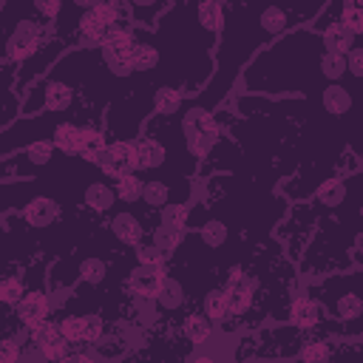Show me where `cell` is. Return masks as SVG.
<instances>
[{
  "label": "cell",
  "instance_id": "cell-5",
  "mask_svg": "<svg viewBox=\"0 0 363 363\" xmlns=\"http://www.w3.org/2000/svg\"><path fill=\"white\" fill-rule=\"evenodd\" d=\"M133 162H136V173L142 176L159 173L167 164V142L156 130L145 128V133L133 139Z\"/></svg>",
  "mask_w": 363,
  "mask_h": 363
},
{
  "label": "cell",
  "instance_id": "cell-16",
  "mask_svg": "<svg viewBox=\"0 0 363 363\" xmlns=\"http://www.w3.org/2000/svg\"><path fill=\"white\" fill-rule=\"evenodd\" d=\"M187 102V94L179 88V85H156L153 91V113L159 116H173L184 108Z\"/></svg>",
  "mask_w": 363,
  "mask_h": 363
},
{
  "label": "cell",
  "instance_id": "cell-6",
  "mask_svg": "<svg viewBox=\"0 0 363 363\" xmlns=\"http://www.w3.org/2000/svg\"><path fill=\"white\" fill-rule=\"evenodd\" d=\"M108 230H111L113 238L122 241L125 247H139L142 241L150 238V230H147L145 218H142L136 210H130V204H128V207H113V210L108 213Z\"/></svg>",
  "mask_w": 363,
  "mask_h": 363
},
{
  "label": "cell",
  "instance_id": "cell-13",
  "mask_svg": "<svg viewBox=\"0 0 363 363\" xmlns=\"http://www.w3.org/2000/svg\"><path fill=\"white\" fill-rule=\"evenodd\" d=\"M156 301V312H162V315H176V312H182L190 301H187V289H184V284L170 272L164 281H162V286H159V295L153 298Z\"/></svg>",
  "mask_w": 363,
  "mask_h": 363
},
{
  "label": "cell",
  "instance_id": "cell-14",
  "mask_svg": "<svg viewBox=\"0 0 363 363\" xmlns=\"http://www.w3.org/2000/svg\"><path fill=\"white\" fill-rule=\"evenodd\" d=\"M26 289H28L26 272H14V269L9 267L6 275L0 278V306L6 309V315L17 309V303H20L23 295H26Z\"/></svg>",
  "mask_w": 363,
  "mask_h": 363
},
{
  "label": "cell",
  "instance_id": "cell-3",
  "mask_svg": "<svg viewBox=\"0 0 363 363\" xmlns=\"http://www.w3.org/2000/svg\"><path fill=\"white\" fill-rule=\"evenodd\" d=\"M51 312H54V303H51L48 289H45L43 284H28L23 301L17 303L14 312H9V318H11V326H14V329H34V326H40L43 320L54 318Z\"/></svg>",
  "mask_w": 363,
  "mask_h": 363
},
{
  "label": "cell",
  "instance_id": "cell-12",
  "mask_svg": "<svg viewBox=\"0 0 363 363\" xmlns=\"http://www.w3.org/2000/svg\"><path fill=\"white\" fill-rule=\"evenodd\" d=\"M312 31L320 34L323 45L329 51H340V54H349L357 43H363V37H357L349 26H343L340 20H332V23H323V26H312Z\"/></svg>",
  "mask_w": 363,
  "mask_h": 363
},
{
  "label": "cell",
  "instance_id": "cell-29",
  "mask_svg": "<svg viewBox=\"0 0 363 363\" xmlns=\"http://www.w3.org/2000/svg\"><path fill=\"white\" fill-rule=\"evenodd\" d=\"M346 62H349V77L352 79H363V43H357L346 54Z\"/></svg>",
  "mask_w": 363,
  "mask_h": 363
},
{
  "label": "cell",
  "instance_id": "cell-19",
  "mask_svg": "<svg viewBox=\"0 0 363 363\" xmlns=\"http://www.w3.org/2000/svg\"><path fill=\"white\" fill-rule=\"evenodd\" d=\"M199 309H201L204 315H210L216 323H224V320L230 318V303H227V289H224V284L207 289V292L201 295V301H199Z\"/></svg>",
  "mask_w": 363,
  "mask_h": 363
},
{
  "label": "cell",
  "instance_id": "cell-7",
  "mask_svg": "<svg viewBox=\"0 0 363 363\" xmlns=\"http://www.w3.org/2000/svg\"><path fill=\"white\" fill-rule=\"evenodd\" d=\"M170 275V261L164 264H139L130 269L125 286H128V295L133 298H156L159 295V286L162 281Z\"/></svg>",
  "mask_w": 363,
  "mask_h": 363
},
{
  "label": "cell",
  "instance_id": "cell-4",
  "mask_svg": "<svg viewBox=\"0 0 363 363\" xmlns=\"http://www.w3.org/2000/svg\"><path fill=\"white\" fill-rule=\"evenodd\" d=\"M28 343H31V349L40 354V357H45V360H65L68 354H71V343H68V337L62 335V329H60V323L57 320H43L40 326H34V329H28Z\"/></svg>",
  "mask_w": 363,
  "mask_h": 363
},
{
  "label": "cell",
  "instance_id": "cell-25",
  "mask_svg": "<svg viewBox=\"0 0 363 363\" xmlns=\"http://www.w3.org/2000/svg\"><path fill=\"white\" fill-rule=\"evenodd\" d=\"M190 213H193V204L190 201H170L167 207H162V221L170 224V227H179V230H187L190 227Z\"/></svg>",
  "mask_w": 363,
  "mask_h": 363
},
{
  "label": "cell",
  "instance_id": "cell-24",
  "mask_svg": "<svg viewBox=\"0 0 363 363\" xmlns=\"http://www.w3.org/2000/svg\"><path fill=\"white\" fill-rule=\"evenodd\" d=\"M57 323H60L62 335L68 337V343H71L74 349L85 346V315H77V312H62V315L57 318Z\"/></svg>",
  "mask_w": 363,
  "mask_h": 363
},
{
  "label": "cell",
  "instance_id": "cell-1",
  "mask_svg": "<svg viewBox=\"0 0 363 363\" xmlns=\"http://www.w3.org/2000/svg\"><path fill=\"white\" fill-rule=\"evenodd\" d=\"M74 85L60 79V77H40L28 91L26 99L20 102V113L23 116H37V113H62L74 108Z\"/></svg>",
  "mask_w": 363,
  "mask_h": 363
},
{
  "label": "cell",
  "instance_id": "cell-28",
  "mask_svg": "<svg viewBox=\"0 0 363 363\" xmlns=\"http://www.w3.org/2000/svg\"><path fill=\"white\" fill-rule=\"evenodd\" d=\"M136 261H139V264H164V261H170V258L147 238V241H142V244L136 247Z\"/></svg>",
  "mask_w": 363,
  "mask_h": 363
},
{
  "label": "cell",
  "instance_id": "cell-17",
  "mask_svg": "<svg viewBox=\"0 0 363 363\" xmlns=\"http://www.w3.org/2000/svg\"><path fill=\"white\" fill-rule=\"evenodd\" d=\"M295 360H306V363H329V360H335V337H312V335H306V340L301 343Z\"/></svg>",
  "mask_w": 363,
  "mask_h": 363
},
{
  "label": "cell",
  "instance_id": "cell-22",
  "mask_svg": "<svg viewBox=\"0 0 363 363\" xmlns=\"http://www.w3.org/2000/svg\"><path fill=\"white\" fill-rule=\"evenodd\" d=\"M150 241L170 258L176 250H179V244L184 241V230H179V227H170V224H164V221H159L156 227H153V233H150Z\"/></svg>",
  "mask_w": 363,
  "mask_h": 363
},
{
  "label": "cell",
  "instance_id": "cell-2",
  "mask_svg": "<svg viewBox=\"0 0 363 363\" xmlns=\"http://www.w3.org/2000/svg\"><path fill=\"white\" fill-rule=\"evenodd\" d=\"M48 40V26L28 17L14 26L11 34L3 40V65H23L28 57L40 51V45Z\"/></svg>",
  "mask_w": 363,
  "mask_h": 363
},
{
  "label": "cell",
  "instance_id": "cell-27",
  "mask_svg": "<svg viewBox=\"0 0 363 363\" xmlns=\"http://www.w3.org/2000/svg\"><path fill=\"white\" fill-rule=\"evenodd\" d=\"M105 337V318L96 312H85V346H94Z\"/></svg>",
  "mask_w": 363,
  "mask_h": 363
},
{
  "label": "cell",
  "instance_id": "cell-30",
  "mask_svg": "<svg viewBox=\"0 0 363 363\" xmlns=\"http://www.w3.org/2000/svg\"><path fill=\"white\" fill-rule=\"evenodd\" d=\"M99 6H108V9H119V11H125L122 9V0H96Z\"/></svg>",
  "mask_w": 363,
  "mask_h": 363
},
{
  "label": "cell",
  "instance_id": "cell-10",
  "mask_svg": "<svg viewBox=\"0 0 363 363\" xmlns=\"http://www.w3.org/2000/svg\"><path fill=\"white\" fill-rule=\"evenodd\" d=\"M326 318H329L326 306H323L318 298H312V295H298V298H292V301H289L286 320H289L295 329L306 332V335H312V332H315Z\"/></svg>",
  "mask_w": 363,
  "mask_h": 363
},
{
  "label": "cell",
  "instance_id": "cell-9",
  "mask_svg": "<svg viewBox=\"0 0 363 363\" xmlns=\"http://www.w3.org/2000/svg\"><path fill=\"white\" fill-rule=\"evenodd\" d=\"M94 164L105 176H111V179L136 170V162H133V139H113V142H108L99 150V156L94 159Z\"/></svg>",
  "mask_w": 363,
  "mask_h": 363
},
{
  "label": "cell",
  "instance_id": "cell-8",
  "mask_svg": "<svg viewBox=\"0 0 363 363\" xmlns=\"http://www.w3.org/2000/svg\"><path fill=\"white\" fill-rule=\"evenodd\" d=\"M79 204H82L91 216H108V213H111L116 204H122V201H119V196H116L113 179L105 176V173H99V176H94L91 182H85V190H82Z\"/></svg>",
  "mask_w": 363,
  "mask_h": 363
},
{
  "label": "cell",
  "instance_id": "cell-21",
  "mask_svg": "<svg viewBox=\"0 0 363 363\" xmlns=\"http://www.w3.org/2000/svg\"><path fill=\"white\" fill-rule=\"evenodd\" d=\"M108 272H111V267H108V261L102 255L91 252L88 258H79V281L85 286H99L108 278Z\"/></svg>",
  "mask_w": 363,
  "mask_h": 363
},
{
  "label": "cell",
  "instance_id": "cell-20",
  "mask_svg": "<svg viewBox=\"0 0 363 363\" xmlns=\"http://www.w3.org/2000/svg\"><path fill=\"white\" fill-rule=\"evenodd\" d=\"M113 187H116V196L122 204H139L142 199V190H145V176L130 170V173H122L113 179Z\"/></svg>",
  "mask_w": 363,
  "mask_h": 363
},
{
  "label": "cell",
  "instance_id": "cell-11",
  "mask_svg": "<svg viewBox=\"0 0 363 363\" xmlns=\"http://www.w3.org/2000/svg\"><path fill=\"white\" fill-rule=\"evenodd\" d=\"M23 218L31 224V230H48L60 221V204L51 193H34L23 207H20Z\"/></svg>",
  "mask_w": 363,
  "mask_h": 363
},
{
  "label": "cell",
  "instance_id": "cell-26",
  "mask_svg": "<svg viewBox=\"0 0 363 363\" xmlns=\"http://www.w3.org/2000/svg\"><path fill=\"white\" fill-rule=\"evenodd\" d=\"M31 6H34V17L45 26H54L62 11V0H31Z\"/></svg>",
  "mask_w": 363,
  "mask_h": 363
},
{
  "label": "cell",
  "instance_id": "cell-18",
  "mask_svg": "<svg viewBox=\"0 0 363 363\" xmlns=\"http://www.w3.org/2000/svg\"><path fill=\"white\" fill-rule=\"evenodd\" d=\"M125 3L130 11V20L142 28H153L159 23V14L167 6V0H125Z\"/></svg>",
  "mask_w": 363,
  "mask_h": 363
},
{
  "label": "cell",
  "instance_id": "cell-15",
  "mask_svg": "<svg viewBox=\"0 0 363 363\" xmlns=\"http://www.w3.org/2000/svg\"><path fill=\"white\" fill-rule=\"evenodd\" d=\"M216 326H218V323H216L210 315H204L201 309H193V312H187L184 320H182V337L190 340V343H204V340H210V335H213Z\"/></svg>",
  "mask_w": 363,
  "mask_h": 363
},
{
  "label": "cell",
  "instance_id": "cell-23",
  "mask_svg": "<svg viewBox=\"0 0 363 363\" xmlns=\"http://www.w3.org/2000/svg\"><path fill=\"white\" fill-rule=\"evenodd\" d=\"M105 145H108L105 130H102L96 122H85V125H82V153H79V159L94 162Z\"/></svg>",
  "mask_w": 363,
  "mask_h": 363
}]
</instances>
